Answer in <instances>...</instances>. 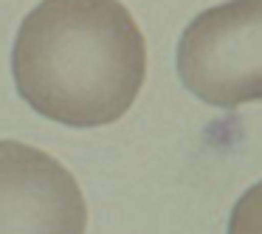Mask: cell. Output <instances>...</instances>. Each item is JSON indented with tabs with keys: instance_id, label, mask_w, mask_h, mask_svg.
<instances>
[{
	"instance_id": "obj_1",
	"label": "cell",
	"mask_w": 262,
	"mask_h": 234,
	"mask_svg": "<svg viewBox=\"0 0 262 234\" xmlns=\"http://www.w3.org/2000/svg\"><path fill=\"white\" fill-rule=\"evenodd\" d=\"M12 76L34 113L76 130L119 121L147 79V40L121 0H40L12 46Z\"/></svg>"
},
{
	"instance_id": "obj_3",
	"label": "cell",
	"mask_w": 262,
	"mask_h": 234,
	"mask_svg": "<svg viewBox=\"0 0 262 234\" xmlns=\"http://www.w3.org/2000/svg\"><path fill=\"white\" fill-rule=\"evenodd\" d=\"M88 203L74 172L46 150L0 138V234H85Z\"/></svg>"
},
{
	"instance_id": "obj_2",
	"label": "cell",
	"mask_w": 262,
	"mask_h": 234,
	"mask_svg": "<svg viewBox=\"0 0 262 234\" xmlns=\"http://www.w3.org/2000/svg\"><path fill=\"white\" fill-rule=\"evenodd\" d=\"M183 88L211 108L262 99V0H226L200 12L178 40Z\"/></svg>"
},
{
	"instance_id": "obj_4",
	"label": "cell",
	"mask_w": 262,
	"mask_h": 234,
	"mask_svg": "<svg viewBox=\"0 0 262 234\" xmlns=\"http://www.w3.org/2000/svg\"><path fill=\"white\" fill-rule=\"evenodd\" d=\"M226 234H262V181H256L237 198L228 215Z\"/></svg>"
}]
</instances>
